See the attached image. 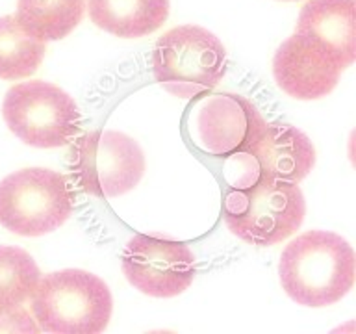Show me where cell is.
Here are the masks:
<instances>
[{
    "label": "cell",
    "mask_w": 356,
    "mask_h": 334,
    "mask_svg": "<svg viewBox=\"0 0 356 334\" xmlns=\"http://www.w3.org/2000/svg\"><path fill=\"white\" fill-rule=\"evenodd\" d=\"M122 273L134 288L150 297H177L191 286L195 255L177 239L138 234L122 253Z\"/></svg>",
    "instance_id": "obj_8"
},
{
    "label": "cell",
    "mask_w": 356,
    "mask_h": 334,
    "mask_svg": "<svg viewBox=\"0 0 356 334\" xmlns=\"http://www.w3.org/2000/svg\"><path fill=\"white\" fill-rule=\"evenodd\" d=\"M243 175L232 186H245L256 178H277L299 184L316 166L310 138L286 122H267L264 136L249 150L230 156Z\"/></svg>",
    "instance_id": "obj_9"
},
{
    "label": "cell",
    "mask_w": 356,
    "mask_h": 334,
    "mask_svg": "<svg viewBox=\"0 0 356 334\" xmlns=\"http://www.w3.org/2000/svg\"><path fill=\"white\" fill-rule=\"evenodd\" d=\"M2 116L11 134L38 149L67 145L82 121L71 95L44 80H28L8 89Z\"/></svg>",
    "instance_id": "obj_6"
},
{
    "label": "cell",
    "mask_w": 356,
    "mask_h": 334,
    "mask_svg": "<svg viewBox=\"0 0 356 334\" xmlns=\"http://www.w3.org/2000/svg\"><path fill=\"white\" fill-rule=\"evenodd\" d=\"M47 43L26 32L15 15L0 17V78L32 77L43 63Z\"/></svg>",
    "instance_id": "obj_15"
},
{
    "label": "cell",
    "mask_w": 356,
    "mask_h": 334,
    "mask_svg": "<svg viewBox=\"0 0 356 334\" xmlns=\"http://www.w3.org/2000/svg\"><path fill=\"white\" fill-rule=\"evenodd\" d=\"M39 331L54 334H99L111 319L108 284L83 269H61L39 277L30 297Z\"/></svg>",
    "instance_id": "obj_3"
},
{
    "label": "cell",
    "mask_w": 356,
    "mask_h": 334,
    "mask_svg": "<svg viewBox=\"0 0 356 334\" xmlns=\"http://www.w3.org/2000/svg\"><path fill=\"white\" fill-rule=\"evenodd\" d=\"M278 277L284 292L297 305H334L355 286V250L339 234L308 230L286 245L278 262Z\"/></svg>",
    "instance_id": "obj_1"
},
{
    "label": "cell",
    "mask_w": 356,
    "mask_h": 334,
    "mask_svg": "<svg viewBox=\"0 0 356 334\" xmlns=\"http://www.w3.org/2000/svg\"><path fill=\"white\" fill-rule=\"evenodd\" d=\"M0 331H28V333H38L39 327L33 325V321L28 317V314L22 308L4 312L0 314Z\"/></svg>",
    "instance_id": "obj_17"
},
{
    "label": "cell",
    "mask_w": 356,
    "mask_h": 334,
    "mask_svg": "<svg viewBox=\"0 0 356 334\" xmlns=\"http://www.w3.org/2000/svg\"><path fill=\"white\" fill-rule=\"evenodd\" d=\"M150 63L161 88L180 99H191L221 82L227 71V50L216 33L197 24H184L156 41Z\"/></svg>",
    "instance_id": "obj_4"
},
{
    "label": "cell",
    "mask_w": 356,
    "mask_h": 334,
    "mask_svg": "<svg viewBox=\"0 0 356 334\" xmlns=\"http://www.w3.org/2000/svg\"><path fill=\"white\" fill-rule=\"evenodd\" d=\"M267 121L252 102L236 93L202 100L197 116L199 145L213 156L230 158L249 150L264 136Z\"/></svg>",
    "instance_id": "obj_10"
},
{
    "label": "cell",
    "mask_w": 356,
    "mask_h": 334,
    "mask_svg": "<svg viewBox=\"0 0 356 334\" xmlns=\"http://www.w3.org/2000/svg\"><path fill=\"white\" fill-rule=\"evenodd\" d=\"M284 2H293V0H284Z\"/></svg>",
    "instance_id": "obj_18"
},
{
    "label": "cell",
    "mask_w": 356,
    "mask_h": 334,
    "mask_svg": "<svg viewBox=\"0 0 356 334\" xmlns=\"http://www.w3.org/2000/svg\"><path fill=\"white\" fill-rule=\"evenodd\" d=\"M41 271L30 253L13 245H0V314L22 308L32 297Z\"/></svg>",
    "instance_id": "obj_16"
},
{
    "label": "cell",
    "mask_w": 356,
    "mask_h": 334,
    "mask_svg": "<svg viewBox=\"0 0 356 334\" xmlns=\"http://www.w3.org/2000/svg\"><path fill=\"white\" fill-rule=\"evenodd\" d=\"M356 0H308L295 33L325 52L343 71L356 60Z\"/></svg>",
    "instance_id": "obj_12"
},
{
    "label": "cell",
    "mask_w": 356,
    "mask_h": 334,
    "mask_svg": "<svg viewBox=\"0 0 356 334\" xmlns=\"http://www.w3.org/2000/svg\"><path fill=\"white\" fill-rule=\"evenodd\" d=\"M305 216V195L299 186L277 178L232 186L222 206L228 230L256 247L282 244L299 230Z\"/></svg>",
    "instance_id": "obj_2"
},
{
    "label": "cell",
    "mask_w": 356,
    "mask_h": 334,
    "mask_svg": "<svg viewBox=\"0 0 356 334\" xmlns=\"http://www.w3.org/2000/svg\"><path fill=\"white\" fill-rule=\"evenodd\" d=\"M72 178L86 193L111 199L132 191L145 175V154L136 139L115 130L80 136L71 149Z\"/></svg>",
    "instance_id": "obj_7"
},
{
    "label": "cell",
    "mask_w": 356,
    "mask_h": 334,
    "mask_svg": "<svg viewBox=\"0 0 356 334\" xmlns=\"http://www.w3.org/2000/svg\"><path fill=\"white\" fill-rule=\"evenodd\" d=\"M95 26L122 39L145 38L165 24L169 0H89Z\"/></svg>",
    "instance_id": "obj_13"
},
{
    "label": "cell",
    "mask_w": 356,
    "mask_h": 334,
    "mask_svg": "<svg viewBox=\"0 0 356 334\" xmlns=\"http://www.w3.org/2000/svg\"><path fill=\"white\" fill-rule=\"evenodd\" d=\"M74 191L52 169L28 167L0 180V225L17 236H44L71 217Z\"/></svg>",
    "instance_id": "obj_5"
},
{
    "label": "cell",
    "mask_w": 356,
    "mask_h": 334,
    "mask_svg": "<svg viewBox=\"0 0 356 334\" xmlns=\"http://www.w3.org/2000/svg\"><path fill=\"white\" fill-rule=\"evenodd\" d=\"M88 0H19L17 21L38 39L60 41L80 24Z\"/></svg>",
    "instance_id": "obj_14"
},
{
    "label": "cell",
    "mask_w": 356,
    "mask_h": 334,
    "mask_svg": "<svg viewBox=\"0 0 356 334\" xmlns=\"http://www.w3.org/2000/svg\"><path fill=\"white\" fill-rule=\"evenodd\" d=\"M339 69L325 52L293 33L275 52L273 77L284 93L297 100L327 97L339 82Z\"/></svg>",
    "instance_id": "obj_11"
}]
</instances>
